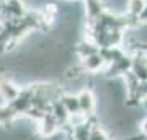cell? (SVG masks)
Wrapping results in <instances>:
<instances>
[{
	"instance_id": "4",
	"label": "cell",
	"mask_w": 147,
	"mask_h": 140,
	"mask_svg": "<svg viewBox=\"0 0 147 140\" xmlns=\"http://www.w3.org/2000/svg\"><path fill=\"white\" fill-rule=\"evenodd\" d=\"M80 64H82V68H84L85 73H96L100 70H103L105 67H108L103 54H100V52H95V54H92L88 57L82 59Z\"/></svg>"
},
{
	"instance_id": "2",
	"label": "cell",
	"mask_w": 147,
	"mask_h": 140,
	"mask_svg": "<svg viewBox=\"0 0 147 140\" xmlns=\"http://www.w3.org/2000/svg\"><path fill=\"white\" fill-rule=\"evenodd\" d=\"M59 130H61V125H59L57 119L51 113H46L36 122V134L41 139H51V137H54L57 134Z\"/></svg>"
},
{
	"instance_id": "1",
	"label": "cell",
	"mask_w": 147,
	"mask_h": 140,
	"mask_svg": "<svg viewBox=\"0 0 147 140\" xmlns=\"http://www.w3.org/2000/svg\"><path fill=\"white\" fill-rule=\"evenodd\" d=\"M21 88L23 86L15 78H11L8 73H0V99H2V103L10 104L11 101H15L20 96Z\"/></svg>"
},
{
	"instance_id": "3",
	"label": "cell",
	"mask_w": 147,
	"mask_h": 140,
	"mask_svg": "<svg viewBox=\"0 0 147 140\" xmlns=\"http://www.w3.org/2000/svg\"><path fill=\"white\" fill-rule=\"evenodd\" d=\"M79 98V106H80V113L85 114L87 117H92L95 114V109H96V98L92 90L84 88L80 93H77Z\"/></svg>"
},
{
	"instance_id": "9",
	"label": "cell",
	"mask_w": 147,
	"mask_h": 140,
	"mask_svg": "<svg viewBox=\"0 0 147 140\" xmlns=\"http://www.w3.org/2000/svg\"><path fill=\"white\" fill-rule=\"evenodd\" d=\"M67 2H75V0H67Z\"/></svg>"
},
{
	"instance_id": "7",
	"label": "cell",
	"mask_w": 147,
	"mask_h": 140,
	"mask_svg": "<svg viewBox=\"0 0 147 140\" xmlns=\"http://www.w3.org/2000/svg\"><path fill=\"white\" fill-rule=\"evenodd\" d=\"M88 140H111V139H110V135H108V132L100 124H93Z\"/></svg>"
},
{
	"instance_id": "5",
	"label": "cell",
	"mask_w": 147,
	"mask_h": 140,
	"mask_svg": "<svg viewBox=\"0 0 147 140\" xmlns=\"http://www.w3.org/2000/svg\"><path fill=\"white\" fill-rule=\"evenodd\" d=\"M61 103L65 106V109H67V113L70 116L79 114L80 113V106H79V98H77V94L62 93V96H61Z\"/></svg>"
},
{
	"instance_id": "8",
	"label": "cell",
	"mask_w": 147,
	"mask_h": 140,
	"mask_svg": "<svg viewBox=\"0 0 147 140\" xmlns=\"http://www.w3.org/2000/svg\"><path fill=\"white\" fill-rule=\"evenodd\" d=\"M147 5V0H127V11L134 16H139L144 8Z\"/></svg>"
},
{
	"instance_id": "6",
	"label": "cell",
	"mask_w": 147,
	"mask_h": 140,
	"mask_svg": "<svg viewBox=\"0 0 147 140\" xmlns=\"http://www.w3.org/2000/svg\"><path fill=\"white\" fill-rule=\"evenodd\" d=\"M16 117L18 116L15 114V111L11 109L10 104H5V103L0 104V127H8V125H11Z\"/></svg>"
}]
</instances>
